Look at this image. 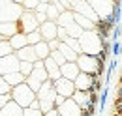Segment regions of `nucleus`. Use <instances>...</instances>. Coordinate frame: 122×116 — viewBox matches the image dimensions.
Instances as JSON below:
<instances>
[{
  "instance_id": "nucleus-1",
  "label": "nucleus",
  "mask_w": 122,
  "mask_h": 116,
  "mask_svg": "<svg viewBox=\"0 0 122 116\" xmlns=\"http://www.w3.org/2000/svg\"><path fill=\"white\" fill-rule=\"evenodd\" d=\"M79 54H88V56H96L100 51H102V41H100V36L94 32V30H85L79 38Z\"/></svg>"
},
{
  "instance_id": "nucleus-2",
  "label": "nucleus",
  "mask_w": 122,
  "mask_h": 116,
  "mask_svg": "<svg viewBox=\"0 0 122 116\" xmlns=\"http://www.w3.org/2000/svg\"><path fill=\"white\" fill-rule=\"evenodd\" d=\"M55 97H56V92H55V88H53V82L51 81H45L41 88L36 92V101L40 105V111H41V114H45L47 111H51V109H56L55 107Z\"/></svg>"
},
{
  "instance_id": "nucleus-3",
  "label": "nucleus",
  "mask_w": 122,
  "mask_h": 116,
  "mask_svg": "<svg viewBox=\"0 0 122 116\" xmlns=\"http://www.w3.org/2000/svg\"><path fill=\"white\" fill-rule=\"evenodd\" d=\"M10 97H11V101L17 103L21 109H26V107H30V103L36 99V94L23 82V84L13 86L11 90H10Z\"/></svg>"
},
{
  "instance_id": "nucleus-4",
  "label": "nucleus",
  "mask_w": 122,
  "mask_h": 116,
  "mask_svg": "<svg viewBox=\"0 0 122 116\" xmlns=\"http://www.w3.org/2000/svg\"><path fill=\"white\" fill-rule=\"evenodd\" d=\"M45 81H49V79H47V73H45V69H43V62L36 60V62H34V69H32V73L25 79V84L36 94V92L41 88V84H43Z\"/></svg>"
},
{
  "instance_id": "nucleus-5",
  "label": "nucleus",
  "mask_w": 122,
  "mask_h": 116,
  "mask_svg": "<svg viewBox=\"0 0 122 116\" xmlns=\"http://www.w3.org/2000/svg\"><path fill=\"white\" fill-rule=\"evenodd\" d=\"M21 13H23V8L19 4L8 2V4H4L0 8V23H17Z\"/></svg>"
},
{
  "instance_id": "nucleus-6",
  "label": "nucleus",
  "mask_w": 122,
  "mask_h": 116,
  "mask_svg": "<svg viewBox=\"0 0 122 116\" xmlns=\"http://www.w3.org/2000/svg\"><path fill=\"white\" fill-rule=\"evenodd\" d=\"M17 28H19L21 34H30L34 30H38V23L34 19V11H25L23 10L21 17L17 19Z\"/></svg>"
},
{
  "instance_id": "nucleus-7",
  "label": "nucleus",
  "mask_w": 122,
  "mask_h": 116,
  "mask_svg": "<svg viewBox=\"0 0 122 116\" xmlns=\"http://www.w3.org/2000/svg\"><path fill=\"white\" fill-rule=\"evenodd\" d=\"M85 2L92 8L98 19H105L113 11V0H85Z\"/></svg>"
},
{
  "instance_id": "nucleus-8",
  "label": "nucleus",
  "mask_w": 122,
  "mask_h": 116,
  "mask_svg": "<svg viewBox=\"0 0 122 116\" xmlns=\"http://www.w3.org/2000/svg\"><path fill=\"white\" fill-rule=\"evenodd\" d=\"M75 66L81 73H86V75H94L96 68H98V60L96 56H88V54H77Z\"/></svg>"
},
{
  "instance_id": "nucleus-9",
  "label": "nucleus",
  "mask_w": 122,
  "mask_h": 116,
  "mask_svg": "<svg viewBox=\"0 0 122 116\" xmlns=\"http://www.w3.org/2000/svg\"><path fill=\"white\" fill-rule=\"evenodd\" d=\"M53 88H55V92H56V96H60L64 99H70L71 96H73V92H75V88H73V82L71 81H66V79H56V81H53Z\"/></svg>"
},
{
  "instance_id": "nucleus-10",
  "label": "nucleus",
  "mask_w": 122,
  "mask_h": 116,
  "mask_svg": "<svg viewBox=\"0 0 122 116\" xmlns=\"http://www.w3.org/2000/svg\"><path fill=\"white\" fill-rule=\"evenodd\" d=\"M17 68H19V60H17V56L13 53L0 58V77H4L8 73H15Z\"/></svg>"
},
{
  "instance_id": "nucleus-11",
  "label": "nucleus",
  "mask_w": 122,
  "mask_h": 116,
  "mask_svg": "<svg viewBox=\"0 0 122 116\" xmlns=\"http://www.w3.org/2000/svg\"><path fill=\"white\" fill-rule=\"evenodd\" d=\"M92 81H94V75H86V73H77V77L73 79V88L77 92H88L92 88Z\"/></svg>"
},
{
  "instance_id": "nucleus-12",
  "label": "nucleus",
  "mask_w": 122,
  "mask_h": 116,
  "mask_svg": "<svg viewBox=\"0 0 122 116\" xmlns=\"http://www.w3.org/2000/svg\"><path fill=\"white\" fill-rule=\"evenodd\" d=\"M58 116H81V109L75 105V101L70 97V99H64L60 107H56Z\"/></svg>"
},
{
  "instance_id": "nucleus-13",
  "label": "nucleus",
  "mask_w": 122,
  "mask_h": 116,
  "mask_svg": "<svg viewBox=\"0 0 122 116\" xmlns=\"http://www.w3.org/2000/svg\"><path fill=\"white\" fill-rule=\"evenodd\" d=\"M56 28H58V26H56L53 21H45V23H41V24L38 26V32H40V36H41L43 41H51V39L56 38Z\"/></svg>"
},
{
  "instance_id": "nucleus-14",
  "label": "nucleus",
  "mask_w": 122,
  "mask_h": 116,
  "mask_svg": "<svg viewBox=\"0 0 122 116\" xmlns=\"http://www.w3.org/2000/svg\"><path fill=\"white\" fill-rule=\"evenodd\" d=\"M71 11L73 13H79V15H83V17H86L88 21H92V23H96L98 21V17H96V13L92 11V8L85 2V0H79L75 6H71Z\"/></svg>"
},
{
  "instance_id": "nucleus-15",
  "label": "nucleus",
  "mask_w": 122,
  "mask_h": 116,
  "mask_svg": "<svg viewBox=\"0 0 122 116\" xmlns=\"http://www.w3.org/2000/svg\"><path fill=\"white\" fill-rule=\"evenodd\" d=\"M77 73H79V69H77L75 62H64L60 66V77L66 79V81H71V82H73V79L77 77Z\"/></svg>"
},
{
  "instance_id": "nucleus-16",
  "label": "nucleus",
  "mask_w": 122,
  "mask_h": 116,
  "mask_svg": "<svg viewBox=\"0 0 122 116\" xmlns=\"http://www.w3.org/2000/svg\"><path fill=\"white\" fill-rule=\"evenodd\" d=\"M43 69L47 73V79L53 82V81H56V79H60V68L51 60V58H45L43 60Z\"/></svg>"
},
{
  "instance_id": "nucleus-17",
  "label": "nucleus",
  "mask_w": 122,
  "mask_h": 116,
  "mask_svg": "<svg viewBox=\"0 0 122 116\" xmlns=\"http://www.w3.org/2000/svg\"><path fill=\"white\" fill-rule=\"evenodd\" d=\"M13 54L17 56V60H19V62H30V64H34V62H36V56H34V51H32L30 45L23 47L21 51H15Z\"/></svg>"
},
{
  "instance_id": "nucleus-18",
  "label": "nucleus",
  "mask_w": 122,
  "mask_h": 116,
  "mask_svg": "<svg viewBox=\"0 0 122 116\" xmlns=\"http://www.w3.org/2000/svg\"><path fill=\"white\" fill-rule=\"evenodd\" d=\"M71 99L75 101V105L81 109V111H85V109H88L90 107V99H88V92H73V96H71Z\"/></svg>"
},
{
  "instance_id": "nucleus-19",
  "label": "nucleus",
  "mask_w": 122,
  "mask_h": 116,
  "mask_svg": "<svg viewBox=\"0 0 122 116\" xmlns=\"http://www.w3.org/2000/svg\"><path fill=\"white\" fill-rule=\"evenodd\" d=\"M8 43H10V47H11L13 53H15V51H21L23 47H26V36L21 34V32H17L15 36H11V38L8 39Z\"/></svg>"
},
{
  "instance_id": "nucleus-20",
  "label": "nucleus",
  "mask_w": 122,
  "mask_h": 116,
  "mask_svg": "<svg viewBox=\"0 0 122 116\" xmlns=\"http://www.w3.org/2000/svg\"><path fill=\"white\" fill-rule=\"evenodd\" d=\"M17 32H19L17 23H0V36H2V39H10Z\"/></svg>"
},
{
  "instance_id": "nucleus-21",
  "label": "nucleus",
  "mask_w": 122,
  "mask_h": 116,
  "mask_svg": "<svg viewBox=\"0 0 122 116\" xmlns=\"http://www.w3.org/2000/svg\"><path fill=\"white\" fill-rule=\"evenodd\" d=\"M32 51H34V56H36V60H40V62H43L45 58H49V53H51L45 41H40V43H36L34 47H32Z\"/></svg>"
},
{
  "instance_id": "nucleus-22",
  "label": "nucleus",
  "mask_w": 122,
  "mask_h": 116,
  "mask_svg": "<svg viewBox=\"0 0 122 116\" xmlns=\"http://www.w3.org/2000/svg\"><path fill=\"white\" fill-rule=\"evenodd\" d=\"M71 23H73V11H71V10L62 11V13L56 17V21H55V24H56L58 28H66V26H70Z\"/></svg>"
},
{
  "instance_id": "nucleus-23",
  "label": "nucleus",
  "mask_w": 122,
  "mask_h": 116,
  "mask_svg": "<svg viewBox=\"0 0 122 116\" xmlns=\"http://www.w3.org/2000/svg\"><path fill=\"white\" fill-rule=\"evenodd\" d=\"M0 116H23V109H21L17 103L10 101L8 105H4V107H2Z\"/></svg>"
},
{
  "instance_id": "nucleus-24",
  "label": "nucleus",
  "mask_w": 122,
  "mask_h": 116,
  "mask_svg": "<svg viewBox=\"0 0 122 116\" xmlns=\"http://www.w3.org/2000/svg\"><path fill=\"white\" fill-rule=\"evenodd\" d=\"M2 79L6 81V84H8L10 88L19 86V84H23V82H25V77H23L19 71H15V73H8V75H4Z\"/></svg>"
},
{
  "instance_id": "nucleus-25",
  "label": "nucleus",
  "mask_w": 122,
  "mask_h": 116,
  "mask_svg": "<svg viewBox=\"0 0 122 116\" xmlns=\"http://www.w3.org/2000/svg\"><path fill=\"white\" fill-rule=\"evenodd\" d=\"M56 51H58L62 56H64V60H66V62H75V60H77V53H73L68 45L62 43V41H60V45H58V49H56Z\"/></svg>"
},
{
  "instance_id": "nucleus-26",
  "label": "nucleus",
  "mask_w": 122,
  "mask_h": 116,
  "mask_svg": "<svg viewBox=\"0 0 122 116\" xmlns=\"http://www.w3.org/2000/svg\"><path fill=\"white\" fill-rule=\"evenodd\" d=\"M73 23H75L77 26H81V28H83V32H85V30H94V23H92V21H88L86 17L79 15V13H73Z\"/></svg>"
},
{
  "instance_id": "nucleus-27",
  "label": "nucleus",
  "mask_w": 122,
  "mask_h": 116,
  "mask_svg": "<svg viewBox=\"0 0 122 116\" xmlns=\"http://www.w3.org/2000/svg\"><path fill=\"white\" fill-rule=\"evenodd\" d=\"M107 101H109V86H103L102 92H100V96H98V109L100 111H105Z\"/></svg>"
},
{
  "instance_id": "nucleus-28",
  "label": "nucleus",
  "mask_w": 122,
  "mask_h": 116,
  "mask_svg": "<svg viewBox=\"0 0 122 116\" xmlns=\"http://www.w3.org/2000/svg\"><path fill=\"white\" fill-rule=\"evenodd\" d=\"M23 116H43V114H41V111H40V105H38V101H36V99L30 103V107L23 109Z\"/></svg>"
},
{
  "instance_id": "nucleus-29",
  "label": "nucleus",
  "mask_w": 122,
  "mask_h": 116,
  "mask_svg": "<svg viewBox=\"0 0 122 116\" xmlns=\"http://www.w3.org/2000/svg\"><path fill=\"white\" fill-rule=\"evenodd\" d=\"M64 30H66V36H68V38H73V39H77V38L83 34V28H81V26H77L75 23H71L70 26H66Z\"/></svg>"
},
{
  "instance_id": "nucleus-30",
  "label": "nucleus",
  "mask_w": 122,
  "mask_h": 116,
  "mask_svg": "<svg viewBox=\"0 0 122 116\" xmlns=\"http://www.w3.org/2000/svg\"><path fill=\"white\" fill-rule=\"evenodd\" d=\"M32 69H34V64H30V62H19V68H17V71L21 73L25 79H26V77L32 73Z\"/></svg>"
},
{
  "instance_id": "nucleus-31",
  "label": "nucleus",
  "mask_w": 122,
  "mask_h": 116,
  "mask_svg": "<svg viewBox=\"0 0 122 116\" xmlns=\"http://www.w3.org/2000/svg\"><path fill=\"white\" fill-rule=\"evenodd\" d=\"M25 36H26V45H30V47H34V45L40 43V41H43L38 30H34V32H30V34H25Z\"/></svg>"
},
{
  "instance_id": "nucleus-32",
  "label": "nucleus",
  "mask_w": 122,
  "mask_h": 116,
  "mask_svg": "<svg viewBox=\"0 0 122 116\" xmlns=\"http://www.w3.org/2000/svg\"><path fill=\"white\" fill-rule=\"evenodd\" d=\"M120 49H122L120 41H113V43H111V49H109V54L113 58H118V60H120Z\"/></svg>"
},
{
  "instance_id": "nucleus-33",
  "label": "nucleus",
  "mask_w": 122,
  "mask_h": 116,
  "mask_svg": "<svg viewBox=\"0 0 122 116\" xmlns=\"http://www.w3.org/2000/svg\"><path fill=\"white\" fill-rule=\"evenodd\" d=\"M38 4H40L38 0H23V2H21V8H23L25 11H34V10L38 8Z\"/></svg>"
},
{
  "instance_id": "nucleus-34",
  "label": "nucleus",
  "mask_w": 122,
  "mask_h": 116,
  "mask_svg": "<svg viewBox=\"0 0 122 116\" xmlns=\"http://www.w3.org/2000/svg\"><path fill=\"white\" fill-rule=\"evenodd\" d=\"M13 51H11V47L8 43V39H2L0 41V58L2 56H8V54H11Z\"/></svg>"
},
{
  "instance_id": "nucleus-35",
  "label": "nucleus",
  "mask_w": 122,
  "mask_h": 116,
  "mask_svg": "<svg viewBox=\"0 0 122 116\" xmlns=\"http://www.w3.org/2000/svg\"><path fill=\"white\" fill-rule=\"evenodd\" d=\"M62 43H66L70 49H71V51H73V53H77V54L81 53V51H79V41H77V39H73V38H66Z\"/></svg>"
},
{
  "instance_id": "nucleus-36",
  "label": "nucleus",
  "mask_w": 122,
  "mask_h": 116,
  "mask_svg": "<svg viewBox=\"0 0 122 116\" xmlns=\"http://www.w3.org/2000/svg\"><path fill=\"white\" fill-rule=\"evenodd\" d=\"M102 88H103V82H102V79L94 77V81H92V88L88 90V92H94V94H100V92H102Z\"/></svg>"
},
{
  "instance_id": "nucleus-37",
  "label": "nucleus",
  "mask_w": 122,
  "mask_h": 116,
  "mask_svg": "<svg viewBox=\"0 0 122 116\" xmlns=\"http://www.w3.org/2000/svg\"><path fill=\"white\" fill-rule=\"evenodd\" d=\"M10 90H11V88L8 86V84H6V81L0 77V96H4V94H10Z\"/></svg>"
},
{
  "instance_id": "nucleus-38",
  "label": "nucleus",
  "mask_w": 122,
  "mask_h": 116,
  "mask_svg": "<svg viewBox=\"0 0 122 116\" xmlns=\"http://www.w3.org/2000/svg\"><path fill=\"white\" fill-rule=\"evenodd\" d=\"M47 43V47H49V51H56L58 49V45H60V41L55 38V39H51V41H45Z\"/></svg>"
},
{
  "instance_id": "nucleus-39",
  "label": "nucleus",
  "mask_w": 122,
  "mask_h": 116,
  "mask_svg": "<svg viewBox=\"0 0 122 116\" xmlns=\"http://www.w3.org/2000/svg\"><path fill=\"white\" fill-rule=\"evenodd\" d=\"M10 101H11L10 94H4V96H0V111H2V107H4V105H8Z\"/></svg>"
},
{
  "instance_id": "nucleus-40",
  "label": "nucleus",
  "mask_w": 122,
  "mask_h": 116,
  "mask_svg": "<svg viewBox=\"0 0 122 116\" xmlns=\"http://www.w3.org/2000/svg\"><path fill=\"white\" fill-rule=\"evenodd\" d=\"M43 116H58V111H56V109H51V111H47Z\"/></svg>"
},
{
  "instance_id": "nucleus-41",
  "label": "nucleus",
  "mask_w": 122,
  "mask_h": 116,
  "mask_svg": "<svg viewBox=\"0 0 122 116\" xmlns=\"http://www.w3.org/2000/svg\"><path fill=\"white\" fill-rule=\"evenodd\" d=\"M66 2L70 4V10H71V6H75V4H77V2H79V0H66Z\"/></svg>"
},
{
  "instance_id": "nucleus-42",
  "label": "nucleus",
  "mask_w": 122,
  "mask_h": 116,
  "mask_svg": "<svg viewBox=\"0 0 122 116\" xmlns=\"http://www.w3.org/2000/svg\"><path fill=\"white\" fill-rule=\"evenodd\" d=\"M8 2H11V4H19V6H21V2H23V0H8Z\"/></svg>"
},
{
  "instance_id": "nucleus-43",
  "label": "nucleus",
  "mask_w": 122,
  "mask_h": 116,
  "mask_svg": "<svg viewBox=\"0 0 122 116\" xmlns=\"http://www.w3.org/2000/svg\"><path fill=\"white\" fill-rule=\"evenodd\" d=\"M38 2H40V4H49L51 0H38Z\"/></svg>"
},
{
  "instance_id": "nucleus-44",
  "label": "nucleus",
  "mask_w": 122,
  "mask_h": 116,
  "mask_svg": "<svg viewBox=\"0 0 122 116\" xmlns=\"http://www.w3.org/2000/svg\"><path fill=\"white\" fill-rule=\"evenodd\" d=\"M4 4H8V0H0V8H2Z\"/></svg>"
}]
</instances>
